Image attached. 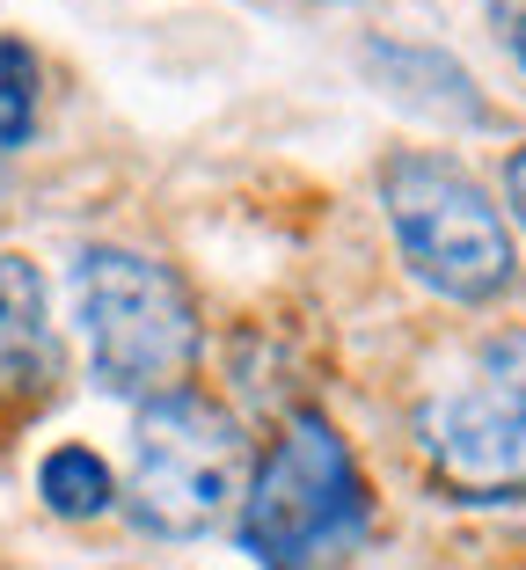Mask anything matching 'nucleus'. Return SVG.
I'll return each mask as SVG.
<instances>
[{"label":"nucleus","mask_w":526,"mask_h":570,"mask_svg":"<svg viewBox=\"0 0 526 570\" xmlns=\"http://www.w3.org/2000/svg\"><path fill=\"white\" fill-rule=\"evenodd\" d=\"M235 534L264 570H322L366 534V483L322 410H300L264 453V469L241 490Z\"/></svg>","instance_id":"1"},{"label":"nucleus","mask_w":526,"mask_h":570,"mask_svg":"<svg viewBox=\"0 0 526 570\" xmlns=\"http://www.w3.org/2000/svg\"><path fill=\"white\" fill-rule=\"evenodd\" d=\"M380 205H388L395 249L439 301L483 307L497 301L519 271L512 227L490 205V190L446 154H395L380 168Z\"/></svg>","instance_id":"2"},{"label":"nucleus","mask_w":526,"mask_h":570,"mask_svg":"<svg viewBox=\"0 0 526 570\" xmlns=\"http://www.w3.org/2000/svg\"><path fill=\"white\" fill-rule=\"evenodd\" d=\"M241 490H249V439L212 395L169 387V395L139 403L125 504L147 534L161 541L205 534L241 504Z\"/></svg>","instance_id":"3"},{"label":"nucleus","mask_w":526,"mask_h":570,"mask_svg":"<svg viewBox=\"0 0 526 570\" xmlns=\"http://www.w3.org/2000/svg\"><path fill=\"white\" fill-rule=\"evenodd\" d=\"M73 307H81L88 352H96V381L110 395L153 403L198 358V322H190L183 278L139 249H81Z\"/></svg>","instance_id":"4"},{"label":"nucleus","mask_w":526,"mask_h":570,"mask_svg":"<svg viewBox=\"0 0 526 570\" xmlns=\"http://www.w3.org/2000/svg\"><path fill=\"white\" fill-rule=\"evenodd\" d=\"M425 453L468 504L526 498V330L483 344L476 381L425 410Z\"/></svg>","instance_id":"5"},{"label":"nucleus","mask_w":526,"mask_h":570,"mask_svg":"<svg viewBox=\"0 0 526 570\" xmlns=\"http://www.w3.org/2000/svg\"><path fill=\"white\" fill-rule=\"evenodd\" d=\"M59 381V336L44 307V271L0 256V403H30Z\"/></svg>","instance_id":"6"},{"label":"nucleus","mask_w":526,"mask_h":570,"mask_svg":"<svg viewBox=\"0 0 526 570\" xmlns=\"http://www.w3.org/2000/svg\"><path fill=\"white\" fill-rule=\"evenodd\" d=\"M366 67L380 73V81L395 88V96H409L417 110H431V118L446 125H483V96L476 81L446 59V51H409V45H366Z\"/></svg>","instance_id":"7"},{"label":"nucleus","mask_w":526,"mask_h":570,"mask_svg":"<svg viewBox=\"0 0 526 570\" xmlns=\"http://www.w3.org/2000/svg\"><path fill=\"white\" fill-rule=\"evenodd\" d=\"M37 498L59 512V520H96L118 504V475L96 446H51L37 461Z\"/></svg>","instance_id":"8"},{"label":"nucleus","mask_w":526,"mask_h":570,"mask_svg":"<svg viewBox=\"0 0 526 570\" xmlns=\"http://www.w3.org/2000/svg\"><path fill=\"white\" fill-rule=\"evenodd\" d=\"M37 96H44L37 51L22 45V37H0V154L37 132Z\"/></svg>","instance_id":"9"},{"label":"nucleus","mask_w":526,"mask_h":570,"mask_svg":"<svg viewBox=\"0 0 526 570\" xmlns=\"http://www.w3.org/2000/svg\"><path fill=\"white\" fill-rule=\"evenodd\" d=\"M505 198H512V213L526 219V147H519V154L505 161Z\"/></svg>","instance_id":"10"},{"label":"nucleus","mask_w":526,"mask_h":570,"mask_svg":"<svg viewBox=\"0 0 526 570\" xmlns=\"http://www.w3.org/2000/svg\"><path fill=\"white\" fill-rule=\"evenodd\" d=\"M512 51H519V67H526V16L512 22Z\"/></svg>","instance_id":"11"}]
</instances>
